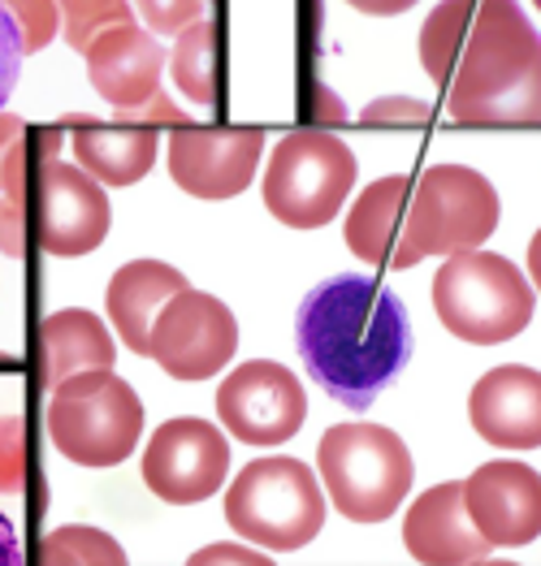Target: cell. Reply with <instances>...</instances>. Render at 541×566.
<instances>
[{
    "instance_id": "6da1fadb",
    "label": "cell",
    "mask_w": 541,
    "mask_h": 566,
    "mask_svg": "<svg viewBox=\"0 0 541 566\" xmlns=\"http://www.w3.org/2000/svg\"><path fill=\"white\" fill-rule=\"evenodd\" d=\"M420 65L455 122H541V35L520 0H443L420 27Z\"/></svg>"
},
{
    "instance_id": "7a4b0ae2",
    "label": "cell",
    "mask_w": 541,
    "mask_h": 566,
    "mask_svg": "<svg viewBox=\"0 0 541 566\" xmlns=\"http://www.w3.org/2000/svg\"><path fill=\"white\" fill-rule=\"evenodd\" d=\"M295 346L308 377L334 402L368 411L412 359V321L391 285L339 273L303 294Z\"/></svg>"
},
{
    "instance_id": "3957f363",
    "label": "cell",
    "mask_w": 541,
    "mask_h": 566,
    "mask_svg": "<svg viewBox=\"0 0 541 566\" xmlns=\"http://www.w3.org/2000/svg\"><path fill=\"white\" fill-rule=\"evenodd\" d=\"M226 523L269 554H295L325 527V489L303 459H251L226 489Z\"/></svg>"
},
{
    "instance_id": "277c9868",
    "label": "cell",
    "mask_w": 541,
    "mask_h": 566,
    "mask_svg": "<svg viewBox=\"0 0 541 566\" xmlns=\"http://www.w3.org/2000/svg\"><path fill=\"white\" fill-rule=\"evenodd\" d=\"M316 475L343 520L382 523L412 493L416 463L394 428L334 424L316 446Z\"/></svg>"
},
{
    "instance_id": "5b68a950",
    "label": "cell",
    "mask_w": 541,
    "mask_h": 566,
    "mask_svg": "<svg viewBox=\"0 0 541 566\" xmlns=\"http://www.w3.org/2000/svg\"><path fill=\"white\" fill-rule=\"evenodd\" d=\"M52 450L79 468H117L135 454L144 432V398L113 368L61 380L49 398Z\"/></svg>"
},
{
    "instance_id": "8992f818",
    "label": "cell",
    "mask_w": 541,
    "mask_h": 566,
    "mask_svg": "<svg viewBox=\"0 0 541 566\" xmlns=\"http://www.w3.org/2000/svg\"><path fill=\"white\" fill-rule=\"evenodd\" d=\"M538 294L529 277L493 251L446 255L434 277V312L459 342L498 346L533 325Z\"/></svg>"
},
{
    "instance_id": "52a82bcc",
    "label": "cell",
    "mask_w": 541,
    "mask_h": 566,
    "mask_svg": "<svg viewBox=\"0 0 541 566\" xmlns=\"http://www.w3.org/2000/svg\"><path fill=\"white\" fill-rule=\"evenodd\" d=\"M360 160L339 135L295 130L273 147L264 169V208L291 230H321L346 208Z\"/></svg>"
},
{
    "instance_id": "ba28073f",
    "label": "cell",
    "mask_w": 541,
    "mask_h": 566,
    "mask_svg": "<svg viewBox=\"0 0 541 566\" xmlns=\"http://www.w3.org/2000/svg\"><path fill=\"white\" fill-rule=\"evenodd\" d=\"M498 217H502V199L486 174L468 165H434L412 187L407 247L416 260L464 255L490 242Z\"/></svg>"
},
{
    "instance_id": "9c48e42d",
    "label": "cell",
    "mask_w": 541,
    "mask_h": 566,
    "mask_svg": "<svg viewBox=\"0 0 541 566\" xmlns=\"http://www.w3.org/2000/svg\"><path fill=\"white\" fill-rule=\"evenodd\" d=\"M87 56V78L96 95L122 117V122H144V126H187L183 108L160 87L165 70V48L156 44L152 31H139V22H122L100 31Z\"/></svg>"
},
{
    "instance_id": "30bf717a",
    "label": "cell",
    "mask_w": 541,
    "mask_h": 566,
    "mask_svg": "<svg viewBox=\"0 0 541 566\" xmlns=\"http://www.w3.org/2000/svg\"><path fill=\"white\" fill-rule=\"evenodd\" d=\"M235 355H239V321L221 298L204 290L187 285L152 321L148 359H156L160 373H169L174 380L217 377Z\"/></svg>"
},
{
    "instance_id": "8fae6325",
    "label": "cell",
    "mask_w": 541,
    "mask_h": 566,
    "mask_svg": "<svg viewBox=\"0 0 541 566\" xmlns=\"http://www.w3.org/2000/svg\"><path fill=\"white\" fill-rule=\"evenodd\" d=\"M230 472V441L226 432L196 416L165 420L148 437L144 450V484L169 506L208 502Z\"/></svg>"
},
{
    "instance_id": "7c38bea8",
    "label": "cell",
    "mask_w": 541,
    "mask_h": 566,
    "mask_svg": "<svg viewBox=\"0 0 541 566\" xmlns=\"http://www.w3.org/2000/svg\"><path fill=\"white\" fill-rule=\"evenodd\" d=\"M217 420L243 446H287L308 420V394L291 368L247 359L217 389Z\"/></svg>"
},
{
    "instance_id": "4fadbf2b",
    "label": "cell",
    "mask_w": 541,
    "mask_h": 566,
    "mask_svg": "<svg viewBox=\"0 0 541 566\" xmlns=\"http://www.w3.org/2000/svg\"><path fill=\"white\" fill-rule=\"evenodd\" d=\"M169 178L174 187L196 195V199H235L251 187L264 135L239 126V130H217V126H174L169 130Z\"/></svg>"
},
{
    "instance_id": "5bb4252c",
    "label": "cell",
    "mask_w": 541,
    "mask_h": 566,
    "mask_svg": "<svg viewBox=\"0 0 541 566\" xmlns=\"http://www.w3.org/2000/svg\"><path fill=\"white\" fill-rule=\"evenodd\" d=\"M464 506L493 549L533 545L541 536V475L520 459L481 463L464 480Z\"/></svg>"
},
{
    "instance_id": "9a60e30c",
    "label": "cell",
    "mask_w": 541,
    "mask_h": 566,
    "mask_svg": "<svg viewBox=\"0 0 541 566\" xmlns=\"http://www.w3.org/2000/svg\"><path fill=\"white\" fill-rule=\"evenodd\" d=\"M113 208L92 174L70 160H44L40 174V242L52 255H92L108 238Z\"/></svg>"
},
{
    "instance_id": "2e32d148",
    "label": "cell",
    "mask_w": 541,
    "mask_h": 566,
    "mask_svg": "<svg viewBox=\"0 0 541 566\" xmlns=\"http://www.w3.org/2000/svg\"><path fill=\"white\" fill-rule=\"evenodd\" d=\"M403 549L425 566H481L493 545L472 527L464 506V480L425 489L403 515Z\"/></svg>"
},
{
    "instance_id": "e0dca14e",
    "label": "cell",
    "mask_w": 541,
    "mask_h": 566,
    "mask_svg": "<svg viewBox=\"0 0 541 566\" xmlns=\"http://www.w3.org/2000/svg\"><path fill=\"white\" fill-rule=\"evenodd\" d=\"M468 420L477 437L498 450H538L541 446V373L524 364H498L472 385Z\"/></svg>"
},
{
    "instance_id": "ac0fdd59",
    "label": "cell",
    "mask_w": 541,
    "mask_h": 566,
    "mask_svg": "<svg viewBox=\"0 0 541 566\" xmlns=\"http://www.w3.org/2000/svg\"><path fill=\"white\" fill-rule=\"evenodd\" d=\"M407 212H412V178L386 174L377 182L355 195V203L346 208V251L360 255L364 264H386V269H416L420 260L407 247Z\"/></svg>"
},
{
    "instance_id": "d6986e66",
    "label": "cell",
    "mask_w": 541,
    "mask_h": 566,
    "mask_svg": "<svg viewBox=\"0 0 541 566\" xmlns=\"http://www.w3.org/2000/svg\"><path fill=\"white\" fill-rule=\"evenodd\" d=\"M183 290H187V277L165 260H131L113 273V282L104 290V307H108L113 329L122 333V342L135 355H148L152 321Z\"/></svg>"
},
{
    "instance_id": "ffe728a7",
    "label": "cell",
    "mask_w": 541,
    "mask_h": 566,
    "mask_svg": "<svg viewBox=\"0 0 541 566\" xmlns=\"http://www.w3.org/2000/svg\"><path fill=\"white\" fill-rule=\"evenodd\" d=\"M70 147L83 174H92L100 187H135L156 165V130L152 126H96L74 122Z\"/></svg>"
},
{
    "instance_id": "44dd1931",
    "label": "cell",
    "mask_w": 541,
    "mask_h": 566,
    "mask_svg": "<svg viewBox=\"0 0 541 566\" xmlns=\"http://www.w3.org/2000/svg\"><path fill=\"white\" fill-rule=\"evenodd\" d=\"M40 346H44V380H49V389H56L61 380L79 377V373L113 368V359H117L113 333L104 329V321L87 307L52 312L44 321V329H40Z\"/></svg>"
},
{
    "instance_id": "7402d4cb",
    "label": "cell",
    "mask_w": 541,
    "mask_h": 566,
    "mask_svg": "<svg viewBox=\"0 0 541 566\" xmlns=\"http://www.w3.org/2000/svg\"><path fill=\"white\" fill-rule=\"evenodd\" d=\"M174 83L196 104H217V31L208 18L187 27L174 44Z\"/></svg>"
},
{
    "instance_id": "603a6c76",
    "label": "cell",
    "mask_w": 541,
    "mask_h": 566,
    "mask_svg": "<svg viewBox=\"0 0 541 566\" xmlns=\"http://www.w3.org/2000/svg\"><path fill=\"white\" fill-rule=\"evenodd\" d=\"M40 566H126V549L87 523H61L40 545Z\"/></svg>"
},
{
    "instance_id": "cb8c5ba5",
    "label": "cell",
    "mask_w": 541,
    "mask_h": 566,
    "mask_svg": "<svg viewBox=\"0 0 541 566\" xmlns=\"http://www.w3.org/2000/svg\"><path fill=\"white\" fill-rule=\"evenodd\" d=\"M56 9L65 13V44L74 52H87L92 40L108 27L135 22V9L126 0H56Z\"/></svg>"
},
{
    "instance_id": "d4e9b609",
    "label": "cell",
    "mask_w": 541,
    "mask_h": 566,
    "mask_svg": "<svg viewBox=\"0 0 541 566\" xmlns=\"http://www.w3.org/2000/svg\"><path fill=\"white\" fill-rule=\"evenodd\" d=\"M0 9L9 13L22 52H44L61 27V9L56 0H0Z\"/></svg>"
},
{
    "instance_id": "484cf974",
    "label": "cell",
    "mask_w": 541,
    "mask_h": 566,
    "mask_svg": "<svg viewBox=\"0 0 541 566\" xmlns=\"http://www.w3.org/2000/svg\"><path fill=\"white\" fill-rule=\"evenodd\" d=\"M27 484V428L22 416H0V493H22Z\"/></svg>"
},
{
    "instance_id": "4316f807",
    "label": "cell",
    "mask_w": 541,
    "mask_h": 566,
    "mask_svg": "<svg viewBox=\"0 0 541 566\" xmlns=\"http://www.w3.org/2000/svg\"><path fill=\"white\" fill-rule=\"evenodd\" d=\"M152 35H183L204 18V0H135Z\"/></svg>"
},
{
    "instance_id": "83f0119b",
    "label": "cell",
    "mask_w": 541,
    "mask_h": 566,
    "mask_svg": "<svg viewBox=\"0 0 541 566\" xmlns=\"http://www.w3.org/2000/svg\"><path fill=\"white\" fill-rule=\"evenodd\" d=\"M187 566H278L269 563V554L264 549H256V545H243V541H217V545H204L196 549Z\"/></svg>"
},
{
    "instance_id": "f1b7e54d",
    "label": "cell",
    "mask_w": 541,
    "mask_h": 566,
    "mask_svg": "<svg viewBox=\"0 0 541 566\" xmlns=\"http://www.w3.org/2000/svg\"><path fill=\"white\" fill-rule=\"evenodd\" d=\"M360 117L368 126H377V122H425L429 117V104L425 99H407V95H382V99L364 104Z\"/></svg>"
},
{
    "instance_id": "f546056e",
    "label": "cell",
    "mask_w": 541,
    "mask_h": 566,
    "mask_svg": "<svg viewBox=\"0 0 541 566\" xmlns=\"http://www.w3.org/2000/svg\"><path fill=\"white\" fill-rule=\"evenodd\" d=\"M18 61H22L18 31H13L9 13L0 9V108L9 104V95H13V87H18Z\"/></svg>"
},
{
    "instance_id": "4dcf8cb0",
    "label": "cell",
    "mask_w": 541,
    "mask_h": 566,
    "mask_svg": "<svg viewBox=\"0 0 541 566\" xmlns=\"http://www.w3.org/2000/svg\"><path fill=\"white\" fill-rule=\"evenodd\" d=\"M27 247V217H22V199H4L0 203V251L4 255H22Z\"/></svg>"
},
{
    "instance_id": "1f68e13d",
    "label": "cell",
    "mask_w": 541,
    "mask_h": 566,
    "mask_svg": "<svg viewBox=\"0 0 541 566\" xmlns=\"http://www.w3.org/2000/svg\"><path fill=\"white\" fill-rule=\"evenodd\" d=\"M22 139H27V126H22V117H13V113H0V190H4V174H9L13 156L22 151Z\"/></svg>"
},
{
    "instance_id": "d6a6232c",
    "label": "cell",
    "mask_w": 541,
    "mask_h": 566,
    "mask_svg": "<svg viewBox=\"0 0 541 566\" xmlns=\"http://www.w3.org/2000/svg\"><path fill=\"white\" fill-rule=\"evenodd\" d=\"M0 566H22L18 527H13V520H4V515H0Z\"/></svg>"
},
{
    "instance_id": "836d02e7",
    "label": "cell",
    "mask_w": 541,
    "mask_h": 566,
    "mask_svg": "<svg viewBox=\"0 0 541 566\" xmlns=\"http://www.w3.org/2000/svg\"><path fill=\"white\" fill-rule=\"evenodd\" d=\"M346 4L360 13H373V18H394V13H407L416 0H346Z\"/></svg>"
},
{
    "instance_id": "e575fe53",
    "label": "cell",
    "mask_w": 541,
    "mask_h": 566,
    "mask_svg": "<svg viewBox=\"0 0 541 566\" xmlns=\"http://www.w3.org/2000/svg\"><path fill=\"white\" fill-rule=\"evenodd\" d=\"M529 285L541 290V230L529 238Z\"/></svg>"
},
{
    "instance_id": "d590c367",
    "label": "cell",
    "mask_w": 541,
    "mask_h": 566,
    "mask_svg": "<svg viewBox=\"0 0 541 566\" xmlns=\"http://www.w3.org/2000/svg\"><path fill=\"white\" fill-rule=\"evenodd\" d=\"M533 4H538V9H541V0H533Z\"/></svg>"
}]
</instances>
